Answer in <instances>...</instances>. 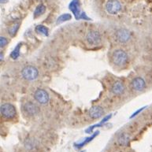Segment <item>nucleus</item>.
<instances>
[{
  "mask_svg": "<svg viewBox=\"0 0 152 152\" xmlns=\"http://www.w3.org/2000/svg\"><path fill=\"white\" fill-rule=\"evenodd\" d=\"M69 9L70 10L77 20H80V19L87 20H91L84 11L80 10V4L79 0H72L69 5Z\"/></svg>",
  "mask_w": 152,
  "mask_h": 152,
  "instance_id": "obj_1",
  "label": "nucleus"
},
{
  "mask_svg": "<svg viewBox=\"0 0 152 152\" xmlns=\"http://www.w3.org/2000/svg\"><path fill=\"white\" fill-rule=\"evenodd\" d=\"M128 57L127 53L123 50H116L113 55H112V61L114 63V65L119 67L124 66L126 65L128 62Z\"/></svg>",
  "mask_w": 152,
  "mask_h": 152,
  "instance_id": "obj_2",
  "label": "nucleus"
},
{
  "mask_svg": "<svg viewBox=\"0 0 152 152\" xmlns=\"http://www.w3.org/2000/svg\"><path fill=\"white\" fill-rule=\"evenodd\" d=\"M21 75L25 80L32 81L38 77L39 71L35 66H25V68H23L21 71Z\"/></svg>",
  "mask_w": 152,
  "mask_h": 152,
  "instance_id": "obj_3",
  "label": "nucleus"
},
{
  "mask_svg": "<svg viewBox=\"0 0 152 152\" xmlns=\"http://www.w3.org/2000/svg\"><path fill=\"white\" fill-rule=\"evenodd\" d=\"M0 111H1V114L2 115V117L7 119L14 118L17 114L15 107L14 105L10 104V103L2 104L0 108Z\"/></svg>",
  "mask_w": 152,
  "mask_h": 152,
  "instance_id": "obj_4",
  "label": "nucleus"
},
{
  "mask_svg": "<svg viewBox=\"0 0 152 152\" xmlns=\"http://www.w3.org/2000/svg\"><path fill=\"white\" fill-rule=\"evenodd\" d=\"M105 8L107 13L111 15H115L121 10V4L118 0H108Z\"/></svg>",
  "mask_w": 152,
  "mask_h": 152,
  "instance_id": "obj_5",
  "label": "nucleus"
},
{
  "mask_svg": "<svg viewBox=\"0 0 152 152\" xmlns=\"http://www.w3.org/2000/svg\"><path fill=\"white\" fill-rule=\"evenodd\" d=\"M86 40L90 45L96 46L101 43V35L96 30H91L86 35Z\"/></svg>",
  "mask_w": 152,
  "mask_h": 152,
  "instance_id": "obj_6",
  "label": "nucleus"
},
{
  "mask_svg": "<svg viewBox=\"0 0 152 152\" xmlns=\"http://www.w3.org/2000/svg\"><path fill=\"white\" fill-rule=\"evenodd\" d=\"M34 98L39 103L43 105L48 104L49 100H50V96H49L48 92L45 90L40 88L37 89V91H35Z\"/></svg>",
  "mask_w": 152,
  "mask_h": 152,
  "instance_id": "obj_7",
  "label": "nucleus"
},
{
  "mask_svg": "<svg viewBox=\"0 0 152 152\" xmlns=\"http://www.w3.org/2000/svg\"><path fill=\"white\" fill-rule=\"evenodd\" d=\"M115 37L118 42L121 43H127L131 38V33L129 30L125 28H120L115 33Z\"/></svg>",
  "mask_w": 152,
  "mask_h": 152,
  "instance_id": "obj_8",
  "label": "nucleus"
},
{
  "mask_svg": "<svg viewBox=\"0 0 152 152\" xmlns=\"http://www.w3.org/2000/svg\"><path fill=\"white\" fill-rule=\"evenodd\" d=\"M23 108H24V110H25V113L29 116L37 115L39 112L38 106L32 102H27L24 105Z\"/></svg>",
  "mask_w": 152,
  "mask_h": 152,
  "instance_id": "obj_9",
  "label": "nucleus"
},
{
  "mask_svg": "<svg viewBox=\"0 0 152 152\" xmlns=\"http://www.w3.org/2000/svg\"><path fill=\"white\" fill-rule=\"evenodd\" d=\"M104 114V110L99 106H94L88 110V115L92 119H99Z\"/></svg>",
  "mask_w": 152,
  "mask_h": 152,
  "instance_id": "obj_10",
  "label": "nucleus"
},
{
  "mask_svg": "<svg viewBox=\"0 0 152 152\" xmlns=\"http://www.w3.org/2000/svg\"><path fill=\"white\" fill-rule=\"evenodd\" d=\"M132 88L136 91H141L146 88V82L142 77H136L132 81Z\"/></svg>",
  "mask_w": 152,
  "mask_h": 152,
  "instance_id": "obj_11",
  "label": "nucleus"
},
{
  "mask_svg": "<svg viewBox=\"0 0 152 152\" xmlns=\"http://www.w3.org/2000/svg\"><path fill=\"white\" fill-rule=\"evenodd\" d=\"M125 90V84L121 81H116L111 87V92L114 95H121Z\"/></svg>",
  "mask_w": 152,
  "mask_h": 152,
  "instance_id": "obj_12",
  "label": "nucleus"
},
{
  "mask_svg": "<svg viewBox=\"0 0 152 152\" xmlns=\"http://www.w3.org/2000/svg\"><path fill=\"white\" fill-rule=\"evenodd\" d=\"M99 131H96V132H94L91 136H88V137L84 138V140H83V141H81V142L75 143V144H74V147H75V148H77V149H80V148H83L84 146H85L86 144L90 143L91 141L93 140L94 139H95V137L99 135Z\"/></svg>",
  "mask_w": 152,
  "mask_h": 152,
  "instance_id": "obj_13",
  "label": "nucleus"
},
{
  "mask_svg": "<svg viewBox=\"0 0 152 152\" xmlns=\"http://www.w3.org/2000/svg\"><path fill=\"white\" fill-rule=\"evenodd\" d=\"M111 117H112L111 114H109V115L106 116V117H105V118H103V119H102V120L99 123V124H95V125H91V126H90L89 128H88V129H86V131H85V132L88 134L91 133V132H92V131L95 129V128H99V127H101V126H102V125H104L105 123L107 122V121H109L110 119L111 118Z\"/></svg>",
  "mask_w": 152,
  "mask_h": 152,
  "instance_id": "obj_14",
  "label": "nucleus"
},
{
  "mask_svg": "<svg viewBox=\"0 0 152 152\" xmlns=\"http://www.w3.org/2000/svg\"><path fill=\"white\" fill-rule=\"evenodd\" d=\"M118 143L120 144L121 146H123V147H127V146L129 145L130 143V136L129 134L125 133V132H123L119 136L118 139Z\"/></svg>",
  "mask_w": 152,
  "mask_h": 152,
  "instance_id": "obj_15",
  "label": "nucleus"
},
{
  "mask_svg": "<svg viewBox=\"0 0 152 152\" xmlns=\"http://www.w3.org/2000/svg\"><path fill=\"white\" fill-rule=\"evenodd\" d=\"M46 10V7L43 4H39L38 5L35 10L34 14H33V17L34 18H37L38 17H40L41 15H43L44 14V12Z\"/></svg>",
  "mask_w": 152,
  "mask_h": 152,
  "instance_id": "obj_16",
  "label": "nucleus"
},
{
  "mask_svg": "<svg viewBox=\"0 0 152 152\" xmlns=\"http://www.w3.org/2000/svg\"><path fill=\"white\" fill-rule=\"evenodd\" d=\"M35 29H36V32L39 33V34H42L43 36H45V37H48L49 36V29L46 26H44V25H37Z\"/></svg>",
  "mask_w": 152,
  "mask_h": 152,
  "instance_id": "obj_17",
  "label": "nucleus"
},
{
  "mask_svg": "<svg viewBox=\"0 0 152 152\" xmlns=\"http://www.w3.org/2000/svg\"><path fill=\"white\" fill-rule=\"evenodd\" d=\"M20 47H21V44L19 43V44H18V45L16 46V48L13 50V51L10 53V57H11V58L14 59V60H16V59L18 58L19 56H20Z\"/></svg>",
  "mask_w": 152,
  "mask_h": 152,
  "instance_id": "obj_18",
  "label": "nucleus"
},
{
  "mask_svg": "<svg viewBox=\"0 0 152 152\" xmlns=\"http://www.w3.org/2000/svg\"><path fill=\"white\" fill-rule=\"evenodd\" d=\"M71 19H72V15L70 14H61V16H59L58 18L57 19L56 23L57 24H61V23H63L65 21H68V20H71Z\"/></svg>",
  "mask_w": 152,
  "mask_h": 152,
  "instance_id": "obj_19",
  "label": "nucleus"
},
{
  "mask_svg": "<svg viewBox=\"0 0 152 152\" xmlns=\"http://www.w3.org/2000/svg\"><path fill=\"white\" fill-rule=\"evenodd\" d=\"M19 28H20V24L19 23H17V24H14L11 26V27L9 28V30H8V32L10 37H14L15 35L17 34V32L18 31Z\"/></svg>",
  "mask_w": 152,
  "mask_h": 152,
  "instance_id": "obj_20",
  "label": "nucleus"
},
{
  "mask_svg": "<svg viewBox=\"0 0 152 152\" xmlns=\"http://www.w3.org/2000/svg\"><path fill=\"white\" fill-rule=\"evenodd\" d=\"M7 43H8V40H7V39L6 37H0V47L1 48H4L5 46L7 44Z\"/></svg>",
  "mask_w": 152,
  "mask_h": 152,
  "instance_id": "obj_21",
  "label": "nucleus"
},
{
  "mask_svg": "<svg viewBox=\"0 0 152 152\" xmlns=\"http://www.w3.org/2000/svg\"><path fill=\"white\" fill-rule=\"evenodd\" d=\"M145 107H142V108H141V109L137 110H136V111L135 112V113H133V114H132V115H131V117H130V118H133L134 117H136V116L137 115V114H140V113L141 111H143V110L145 109Z\"/></svg>",
  "mask_w": 152,
  "mask_h": 152,
  "instance_id": "obj_22",
  "label": "nucleus"
},
{
  "mask_svg": "<svg viewBox=\"0 0 152 152\" xmlns=\"http://www.w3.org/2000/svg\"><path fill=\"white\" fill-rule=\"evenodd\" d=\"M7 0H1V3H5V2H7Z\"/></svg>",
  "mask_w": 152,
  "mask_h": 152,
  "instance_id": "obj_23",
  "label": "nucleus"
},
{
  "mask_svg": "<svg viewBox=\"0 0 152 152\" xmlns=\"http://www.w3.org/2000/svg\"><path fill=\"white\" fill-rule=\"evenodd\" d=\"M2 59H3V55H2V53H1V61H2Z\"/></svg>",
  "mask_w": 152,
  "mask_h": 152,
  "instance_id": "obj_24",
  "label": "nucleus"
},
{
  "mask_svg": "<svg viewBox=\"0 0 152 152\" xmlns=\"http://www.w3.org/2000/svg\"><path fill=\"white\" fill-rule=\"evenodd\" d=\"M80 152H85V151H80Z\"/></svg>",
  "mask_w": 152,
  "mask_h": 152,
  "instance_id": "obj_25",
  "label": "nucleus"
}]
</instances>
